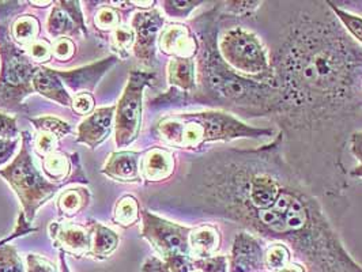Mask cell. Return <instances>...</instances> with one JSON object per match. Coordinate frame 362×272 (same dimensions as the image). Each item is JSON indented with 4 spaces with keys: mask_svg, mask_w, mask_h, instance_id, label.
Segmentation results:
<instances>
[{
    "mask_svg": "<svg viewBox=\"0 0 362 272\" xmlns=\"http://www.w3.org/2000/svg\"><path fill=\"white\" fill-rule=\"evenodd\" d=\"M323 4L301 7L269 54L272 83L286 102L276 122L284 141L342 132L362 110V47Z\"/></svg>",
    "mask_w": 362,
    "mask_h": 272,
    "instance_id": "1",
    "label": "cell"
},
{
    "mask_svg": "<svg viewBox=\"0 0 362 272\" xmlns=\"http://www.w3.org/2000/svg\"><path fill=\"white\" fill-rule=\"evenodd\" d=\"M210 215L285 244L308 272H362L303 176L281 154L240 163L219 188Z\"/></svg>",
    "mask_w": 362,
    "mask_h": 272,
    "instance_id": "2",
    "label": "cell"
},
{
    "mask_svg": "<svg viewBox=\"0 0 362 272\" xmlns=\"http://www.w3.org/2000/svg\"><path fill=\"white\" fill-rule=\"evenodd\" d=\"M222 6L192 20L198 38L197 90L192 101L210 108L229 110L244 117H274L279 122L286 113L282 91L272 81L252 79L235 73L218 51V22Z\"/></svg>",
    "mask_w": 362,
    "mask_h": 272,
    "instance_id": "3",
    "label": "cell"
},
{
    "mask_svg": "<svg viewBox=\"0 0 362 272\" xmlns=\"http://www.w3.org/2000/svg\"><path fill=\"white\" fill-rule=\"evenodd\" d=\"M154 131L165 145L189 151H195L209 142L257 139L276 134L275 128L248 126L223 110L168 114L160 119Z\"/></svg>",
    "mask_w": 362,
    "mask_h": 272,
    "instance_id": "4",
    "label": "cell"
},
{
    "mask_svg": "<svg viewBox=\"0 0 362 272\" xmlns=\"http://www.w3.org/2000/svg\"><path fill=\"white\" fill-rule=\"evenodd\" d=\"M21 150L13 162L0 169V176L13 188L22 204V213L32 222L37 211L64 187L51 182L35 165L32 157V136L29 132L21 134Z\"/></svg>",
    "mask_w": 362,
    "mask_h": 272,
    "instance_id": "5",
    "label": "cell"
},
{
    "mask_svg": "<svg viewBox=\"0 0 362 272\" xmlns=\"http://www.w3.org/2000/svg\"><path fill=\"white\" fill-rule=\"evenodd\" d=\"M218 51L235 73L272 82L269 51L254 30L244 26H233L219 32Z\"/></svg>",
    "mask_w": 362,
    "mask_h": 272,
    "instance_id": "6",
    "label": "cell"
},
{
    "mask_svg": "<svg viewBox=\"0 0 362 272\" xmlns=\"http://www.w3.org/2000/svg\"><path fill=\"white\" fill-rule=\"evenodd\" d=\"M0 101L3 107L16 108L22 100L35 93L32 79L38 67L25 52L19 48L10 36L8 20L1 18L0 11Z\"/></svg>",
    "mask_w": 362,
    "mask_h": 272,
    "instance_id": "7",
    "label": "cell"
},
{
    "mask_svg": "<svg viewBox=\"0 0 362 272\" xmlns=\"http://www.w3.org/2000/svg\"><path fill=\"white\" fill-rule=\"evenodd\" d=\"M154 81V73L132 70L128 75L127 85L116 105L115 136L117 147L134 143L142 128L144 91Z\"/></svg>",
    "mask_w": 362,
    "mask_h": 272,
    "instance_id": "8",
    "label": "cell"
},
{
    "mask_svg": "<svg viewBox=\"0 0 362 272\" xmlns=\"http://www.w3.org/2000/svg\"><path fill=\"white\" fill-rule=\"evenodd\" d=\"M141 237L148 241V244L160 254V257H166L173 254L191 256L188 244L191 227L163 219L147 210L141 211Z\"/></svg>",
    "mask_w": 362,
    "mask_h": 272,
    "instance_id": "9",
    "label": "cell"
},
{
    "mask_svg": "<svg viewBox=\"0 0 362 272\" xmlns=\"http://www.w3.org/2000/svg\"><path fill=\"white\" fill-rule=\"evenodd\" d=\"M131 28L135 33V44L132 48L134 56L146 67H154L156 44L165 28V17L157 8L142 10L134 14Z\"/></svg>",
    "mask_w": 362,
    "mask_h": 272,
    "instance_id": "10",
    "label": "cell"
},
{
    "mask_svg": "<svg viewBox=\"0 0 362 272\" xmlns=\"http://www.w3.org/2000/svg\"><path fill=\"white\" fill-rule=\"evenodd\" d=\"M54 248L62 254H71L75 257L89 256L91 249L90 226L73 223L70 220L52 222L48 227Z\"/></svg>",
    "mask_w": 362,
    "mask_h": 272,
    "instance_id": "11",
    "label": "cell"
},
{
    "mask_svg": "<svg viewBox=\"0 0 362 272\" xmlns=\"http://www.w3.org/2000/svg\"><path fill=\"white\" fill-rule=\"evenodd\" d=\"M79 1L60 0L54 1V8L47 20V30L49 36L60 37L88 36V28Z\"/></svg>",
    "mask_w": 362,
    "mask_h": 272,
    "instance_id": "12",
    "label": "cell"
},
{
    "mask_svg": "<svg viewBox=\"0 0 362 272\" xmlns=\"http://www.w3.org/2000/svg\"><path fill=\"white\" fill-rule=\"evenodd\" d=\"M264 248L262 241L248 232L235 237L229 259V272H264Z\"/></svg>",
    "mask_w": 362,
    "mask_h": 272,
    "instance_id": "13",
    "label": "cell"
},
{
    "mask_svg": "<svg viewBox=\"0 0 362 272\" xmlns=\"http://www.w3.org/2000/svg\"><path fill=\"white\" fill-rule=\"evenodd\" d=\"M158 48L172 59H195L199 49L194 30L184 23H169L158 37Z\"/></svg>",
    "mask_w": 362,
    "mask_h": 272,
    "instance_id": "14",
    "label": "cell"
},
{
    "mask_svg": "<svg viewBox=\"0 0 362 272\" xmlns=\"http://www.w3.org/2000/svg\"><path fill=\"white\" fill-rule=\"evenodd\" d=\"M44 176L54 184H74L82 182L89 184L83 175L78 154H66L62 151H54L52 154L41 158Z\"/></svg>",
    "mask_w": 362,
    "mask_h": 272,
    "instance_id": "15",
    "label": "cell"
},
{
    "mask_svg": "<svg viewBox=\"0 0 362 272\" xmlns=\"http://www.w3.org/2000/svg\"><path fill=\"white\" fill-rule=\"evenodd\" d=\"M115 113L116 105L95 109L79 124L75 142L86 145L91 150L104 143L115 128Z\"/></svg>",
    "mask_w": 362,
    "mask_h": 272,
    "instance_id": "16",
    "label": "cell"
},
{
    "mask_svg": "<svg viewBox=\"0 0 362 272\" xmlns=\"http://www.w3.org/2000/svg\"><path fill=\"white\" fill-rule=\"evenodd\" d=\"M119 61L117 56H109L97 63H93L89 66H83L75 70L69 71H57L56 73L63 81L64 86L69 88L74 93H82V91H91L95 89L100 79L108 73L109 70Z\"/></svg>",
    "mask_w": 362,
    "mask_h": 272,
    "instance_id": "17",
    "label": "cell"
},
{
    "mask_svg": "<svg viewBox=\"0 0 362 272\" xmlns=\"http://www.w3.org/2000/svg\"><path fill=\"white\" fill-rule=\"evenodd\" d=\"M29 120L36 129L35 153L41 158L57 151L56 148L60 145V141L71 132L69 123L54 116H42Z\"/></svg>",
    "mask_w": 362,
    "mask_h": 272,
    "instance_id": "18",
    "label": "cell"
},
{
    "mask_svg": "<svg viewBox=\"0 0 362 272\" xmlns=\"http://www.w3.org/2000/svg\"><path fill=\"white\" fill-rule=\"evenodd\" d=\"M141 160L139 151H113L103 167V173L113 182L123 184H141Z\"/></svg>",
    "mask_w": 362,
    "mask_h": 272,
    "instance_id": "19",
    "label": "cell"
},
{
    "mask_svg": "<svg viewBox=\"0 0 362 272\" xmlns=\"http://www.w3.org/2000/svg\"><path fill=\"white\" fill-rule=\"evenodd\" d=\"M176 167L175 154L165 147H151L141 160V175L147 182H160L168 180Z\"/></svg>",
    "mask_w": 362,
    "mask_h": 272,
    "instance_id": "20",
    "label": "cell"
},
{
    "mask_svg": "<svg viewBox=\"0 0 362 272\" xmlns=\"http://www.w3.org/2000/svg\"><path fill=\"white\" fill-rule=\"evenodd\" d=\"M32 88L35 93H38L40 95L57 102L59 105H63V107L73 105V97L64 86L63 81L60 79L56 70L40 66L32 79Z\"/></svg>",
    "mask_w": 362,
    "mask_h": 272,
    "instance_id": "21",
    "label": "cell"
},
{
    "mask_svg": "<svg viewBox=\"0 0 362 272\" xmlns=\"http://www.w3.org/2000/svg\"><path fill=\"white\" fill-rule=\"evenodd\" d=\"M188 244L192 259H207L218 254L222 244V236L217 226L199 225L191 227Z\"/></svg>",
    "mask_w": 362,
    "mask_h": 272,
    "instance_id": "22",
    "label": "cell"
},
{
    "mask_svg": "<svg viewBox=\"0 0 362 272\" xmlns=\"http://www.w3.org/2000/svg\"><path fill=\"white\" fill-rule=\"evenodd\" d=\"M168 83L170 89L185 94H194L197 90V63L194 59H170L166 69Z\"/></svg>",
    "mask_w": 362,
    "mask_h": 272,
    "instance_id": "23",
    "label": "cell"
},
{
    "mask_svg": "<svg viewBox=\"0 0 362 272\" xmlns=\"http://www.w3.org/2000/svg\"><path fill=\"white\" fill-rule=\"evenodd\" d=\"M88 225L90 226L91 235H93L89 256L97 260L108 259L109 256L117 249L120 244V237L116 232L101 225L97 220H90Z\"/></svg>",
    "mask_w": 362,
    "mask_h": 272,
    "instance_id": "24",
    "label": "cell"
},
{
    "mask_svg": "<svg viewBox=\"0 0 362 272\" xmlns=\"http://www.w3.org/2000/svg\"><path fill=\"white\" fill-rule=\"evenodd\" d=\"M91 195L88 188L75 187L63 191L56 200V208L60 217L71 219L82 213L90 203Z\"/></svg>",
    "mask_w": 362,
    "mask_h": 272,
    "instance_id": "25",
    "label": "cell"
},
{
    "mask_svg": "<svg viewBox=\"0 0 362 272\" xmlns=\"http://www.w3.org/2000/svg\"><path fill=\"white\" fill-rule=\"evenodd\" d=\"M41 32L40 20L32 14L18 16L10 25V36L19 48L25 49L38 40Z\"/></svg>",
    "mask_w": 362,
    "mask_h": 272,
    "instance_id": "26",
    "label": "cell"
},
{
    "mask_svg": "<svg viewBox=\"0 0 362 272\" xmlns=\"http://www.w3.org/2000/svg\"><path fill=\"white\" fill-rule=\"evenodd\" d=\"M141 219V207L139 201L132 195H124L117 200L112 220L115 225L128 229L138 223Z\"/></svg>",
    "mask_w": 362,
    "mask_h": 272,
    "instance_id": "27",
    "label": "cell"
},
{
    "mask_svg": "<svg viewBox=\"0 0 362 272\" xmlns=\"http://www.w3.org/2000/svg\"><path fill=\"white\" fill-rule=\"evenodd\" d=\"M293 261L289 248L282 242H272L264 248V270L275 272Z\"/></svg>",
    "mask_w": 362,
    "mask_h": 272,
    "instance_id": "28",
    "label": "cell"
},
{
    "mask_svg": "<svg viewBox=\"0 0 362 272\" xmlns=\"http://www.w3.org/2000/svg\"><path fill=\"white\" fill-rule=\"evenodd\" d=\"M123 16L119 7L101 6L97 8L94 16V26L97 30L112 35L117 28L122 26Z\"/></svg>",
    "mask_w": 362,
    "mask_h": 272,
    "instance_id": "29",
    "label": "cell"
},
{
    "mask_svg": "<svg viewBox=\"0 0 362 272\" xmlns=\"http://www.w3.org/2000/svg\"><path fill=\"white\" fill-rule=\"evenodd\" d=\"M327 6L329 10L334 13V16L338 18V20L344 26V30L353 37L354 41H357L362 47V18L344 11V8L338 7L334 1H327Z\"/></svg>",
    "mask_w": 362,
    "mask_h": 272,
    "instance_id": "30",
    "label": "cell"
},
{
    "mask_svg": "<svg viewBox=\"0 0 362 272\" xmlns=\"http://www.w3.org/2000/svg\"><path fill=\"white\" fill-rule=\"evenodd\" d=\"M135 44V33L131 26L122 25L110 35V48L119 54V57H127Z\"/></svg>",
    "mask_w": 362,
    "mask_h": 272,
    "instance_id": "31",
    "label": "cell"
},
{
    "mask_svg": "<svg viewBox=\"0 0 362 272\" xmlns=\"http://www.w3.org/2000/svg\"><path fill=\"white\" fill-rule=\"evenodd\" d=\"M0 272H25L18 251L10 242L0 247Z\"/></svg>",
    "mask_w": 362,
    "mask_h": 272,
    "instance_id": "32",
    "label": "cell"
},
{
    "mask_svg": "<svg viewBox=\"0 0 362 272\" xmlns=\"http://www.w3.org/2000/svg\"><path fill=\"white\" fill-rule=\"evenodd\" d=\"M25 52L36 66H42V64L51 61V59L54 57L52 42L48 40H42V38H38L28 48H25Z\"/></svg>",
    "mask_w": 362,
    "mask_h": 272,
    "instance_id": "33",
    "label": "cell"
},
{
    "mask_svg": "<svg viewBox=\"0 0 362 272\" xmlns=\"http://www.w3.org/2000/svg\"><path fill=\"white\" fill-rule=\"evenodd\" d=\"M204 1H181V0H165L163 1V8L165 14L170 18H187L198 6Z\"/></svg>",
    "mask_w": 362,
    "mask_h": 272,
    "instance_id": "34",
    "label": "cell"
},
{
    "mask_svg": "<svg viewBox=\"0 0 362 272\" xmlns=\"http://www.w3.org/2000/svg\"><path fill=\"white\" fill-rule=\"evenodd\" d=\"M194 267L202 272H229V259L225 254H216L207 259H194Z\"/></svg>",
    "mask_w": 362,
    "mask_h": 272,
    "instance_id": "35",
    "label": "cell"
},
{
    "mask_svg": "<svg viewBox=\"0 0 362 272\" xmlns=\"http://www.w3.org/2000/svg\"><path fill=\"white\" fill-rule=\"evenodd\" d=\"M226 6H222L223 10L238 18H248L252 17L255 11L263 4V1H225Z\"/></svg>",
    "mask_w": 362,
    "mask_h": 272,
    "instance_id": "36",
    "label": "cell"
},
{
    "mask_svg": "<svg viewBox=\"0 0 362 272\" xmlns=\"http://www.w3.org/2000/svg\"><path fill=\"white\" fill-rule=\"evenodd\" d=\"M76 52V45L73 38L60 37L52 41V54L59 61H70Z\"/></svg>",
    "mask_w": 362,
    "mask_h": 272,
    "instance_id": "37",
    "label": "cell"
},
{
    "mask_svg": "<svg viewBox=\"0 0 362 272\" xmlns=\"http://www.w3.org/2000/svg\"><path fill=\"white\" fill-rule=\"evenodd\" d=\"M74 112L79 116H90L91 113L95 110V101L91 93L82 91L78 93L73 97V105H71Z\"/></svg>",
    "mask_w": 362,
    "mask_h": 272,
    "instance_id": "38",
    "label": "cell"
},
{
    "mask_svg": "<svg viewBox=\"0 0 362 272\" xmlns=\"http://www.w3.org/2000/svg\"><path fill=\"white\" fill-rule=\"evenodd\" d=\"M26 272H59L57 266L49 259L36 254L26 256Z\"/></svg>",
    "mask_w": 362,
    "mask_h": 272,
    "instance_id": "39",
    "label": "cell"
},
{
    "mask_svg": "<svg viewBox=\"0 0 362 272\" xmlns=\"http://www.w3.org/2000/svg\"><path fill=\"white\" fill-rule=\"evenodd\" d=\"M170 272H191L194 270V259L187 254H173L163 257Z\"/></svg>",
    "mask_w": 362,
    "mask_h": 272,
    "instance_id": "40",
    "label": "cell"
},
{
    "mask_svg": "<svg viewBox=\"0 0 362 272\" xmlns=\"http://www.w3.org/2000/svg\"><path fill=\"white\" fill-rule=\"evenodd\" d=\"M19 135L21 132L17 124V117L0 112V138L17 139Z\"/></svg>",
    "mask_w": 362,
    "mask_h": 272,
    "instance_id": "41",
    "label": "cell"
},
{
    "mask_svg": "<svg viewBox=\"0 0 362 272\" xmlns=\"http://www.w3.org/2000/svg\"><path fill=\"white\" fill-rule=\"evenodd\" d=\"M35 232H37V227L30 226V222L26 219L25 214L21 213V214H19L18 220H17V225H16V227H14V230H13V233H11L10 236L0 240V247L4 245V244H8L11 240H16V238H18V237L26 236V235L35 233Z\"/></svg>",
    "mask_w": 362,
    "mask_h": 272,
    "instance_id": "42",
    "label": "cell"
},
{
    "mask_svg": "<svg viewBox=\"0 0 362 272\" xmlns=\"http://www.w3.org/2000/svg\"><path fill=\"white\" fill-rule=\"evenodd\" d=\"M19 142H21L19 138L17 139L0 138V169L14 157L18 148Z\"/></svg>",
    "mask_w": 362,
    "mask_h": 272,
    "instance_id": "43",
    "label": "cell"
},
{
    "mask_svg": "<svg viewBox=\"0 0 362 272\" xmlns=\"http://www.w3.org/2000/svg\"><path fill=\"white\" fill-rule=\"evenodd\" d=\"M141 272H170L168 264L165 263L163 257L160 256H150L144 266Z\"/></svg>",
    "mask_w": 362,
    "mask_h": 272,
    "instance_id": "44",
    "label": "cell"
},
{
    "mask_svg": "<svg viewBox=\"0 0 362 272\" xmlns=\"http://www.w3.org/2000/svg\"><path fill=\"white\" fill-rule=\"evenodd\" d=\"M350 151L360 165H362V131L353 132L350 135Z\"/></svg>",
    "mask_w": 362,
    "mask_h": 272,
    "instance_id": "45",
    "label": "cell"
},
{
    "mask_svg": "<svg viewBox=\"0 0 362 272\" xmlns=\"http://www.w3.org/2000/svg\"><path fill=\"white\" fill-rule=\"evenodd\" d=\"M275 272H308L307 271V268L301 264V263H298V261H296V260H293L290 264H288L286 267H284V268H281V270H278V271Z\"/></svg>",
    "mask_w": 362,
    "mask_h": 272,
    "instance_id": "46",
    "label": "cell"
},
{
    "mask_svg": "<svg viewBox=\"0 0 362 272\" xmlns=\"http://www.w3.org/2000/svg\"><path fill=\"white\" fill-rule=\"evenodd\" d=\"M350 176H351V177L362 179V165H358L357 167L351 169V170H350Z\"/></svg>",
    "mask_w": 362,
    "mask_h": 272,
    "instance_id": "47",
    "label": "cell"
},
{
    "mask_svg": "<svg viewBox=\"0 0 362 272\" xmlns=\"http://www.w3.org/2000/svg\"><path fill=\"white\" fill-rule=\"evenodd\" d=\"M32 4H38L37 7H48L51 4H54V1H30Z\"/></svg>",
    "mask_w": 362,
    "mask_h": 272,
    "instance_id": "48",
    "label": "cell"
},
{
    "mask_svg": "<svg viewBox=\"0 0 362 272\" xmlns=\"http://www.w3.org/2000/svg\"><path fill=\"white\" fill-rule=\"evenodd\" d=\"M62 261H63V266H64V272H70L69 271V268H67V266H66V261L63 260V256H62Z\"/></svg>",
    "mask_w": 362,
    "mask_h": 272,
    "instance_id": "49",
    "label": "cell"
},
{
    "mask_svg": "<svg viewBox=\"0 0 362 272\" xmlns=\"http://www.w3.org/2000/svg\"><path fill=\"white\" fill-rule=\"evenodd\" d=\"M191 272H202V271H199V270H197V268H195V267H194V270H192V271Z\"/></svg>",
    "mask_w": 362,
    "mask_h": 272,
    "instance_id": "50",
    "label": "cell"
}]
</instances>
